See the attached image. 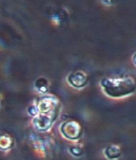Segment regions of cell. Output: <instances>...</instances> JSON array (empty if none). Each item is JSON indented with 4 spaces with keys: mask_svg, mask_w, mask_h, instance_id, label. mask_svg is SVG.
I'll return each instance as SVG.
<instances>
[{
    "mask_svg": "<svg viewBox=\"0 0 136 160\" xmlns=\"http://www.w3.org/2000/svg\"><path fill=\"white\" fill-rule=\"evenodd\" d=\"M101 86L107 95L114 98L127 96L132 94L136 88L135 82L130 77L106 78L102 80Z\"/></svg>",
    "mask_w": 136,
    "mask_h": 160,
    "instance_id": "obj_1",
    "label": "cell"
},
{
    "mask_svg": "<svg viewBox=\"0 0 136 160\" xmlns=\"http://www.w3.org/2000/svg\"><path fill=\"white\" fill-rule=\"evenodd\" d=\"M61 132L66 138L71 140H76L80 138L82 134V127L77 122H68L62 124Z\"/></svg>",
    "mask_w": 136,
    "mask_h": 160,
    "instance_id": "obj_2",
    "label": "cell"
},
{
    "mask_svg": "<svg viewBox=\"0 0 136 160\" xmlns=\"http://www.w3.org/2000/svg\"><path fill=\"white\" fill-rule=\"evenodd\" d=\"M68 81L73 87L75 88H82L85 86L87 81V75L82 71L74 72L68 76Z\"/></svg>",
    "mask_w": 136,
    "mask_h": 160,
    "instance_id": "obj_3",
    "label": "cell"
},
{
    "mask_svg": "<svg viewBox=\"0 0 136 160\" xmlns=\"http://www.w3.org/2000/svg\"><path fill=\"white\" fill-rule=\"evenodd\" d=\"M53 99H54L50 98V97L42 98L37 105L38 111L41 112L42 114H47L51 112L53 109H55L56 105V103L54 102Z\"/></svg>",
    "mask_w": 136,
    "mask_h": 160,
    "instance_id": "obj_4",
    "label": "cell"
},
{
    "mask_svg": "<svg viewBox=\"0 0 136 160\" xmlns=\"http://www.w3.org/2000/svg\"><path fill=\"white\" fill-rule=\"evenodd\" d=\"M34 122H35V125L37 127V128L44 131V130L48 129L50 127V125L52 123V121L46 115H45V116L44 115H41V116H39L38 117H36Z\"/></svg>",
    "mask_w": 136,
    "mask_h": 160,
    "instance_id": "obj_5",
    "label": "cell"
},
{
    "mask_svg": "<svg viewBox=\"0 0 136 160\" xmlns=\"http://www.w3.org/2000/svg\"><path fill=\"white\" fill-rule=\"evenodd\" d=\"M106 155L108 156V158H118L120 155V148L116 145H112L109 146L106 150Z\"/></svg>",
    "mask_w": 136,
    "mask_h": 160,
    "instance_id": "obj_6",
    "label": "cell"
},
{
    "mask_svg": "<svg viewBox=\"0 0 136 160\" xmlns=\"http://www.w3.org/2000/svg\"><path fill=\"white\" fill-rule=\"evenodd\" d=\"M133 62H134V64L136 65V53L134 54V58H133Z\"/></svg>",
    "mask_w": 136,
    "mask_h": 160,
    "instance_id": "obj_7",
    "label": "cell"
}]
</instances>
